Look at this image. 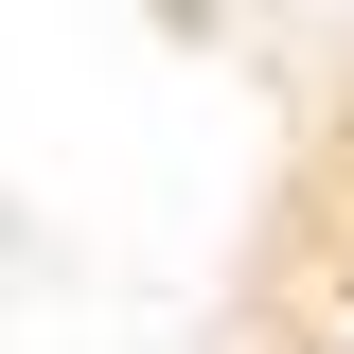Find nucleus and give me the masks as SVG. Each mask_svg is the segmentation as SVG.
<instances>
[{
	"label": "nucleus",
	"instance_id": "nucleus-1",
	"mask_svg": "<svg viewBox=\"0 0 354 354\" xmlns=\"http://www.w3.org/2000/svg\"><path fill=\"white\" fill-rule=\"evenodd\" d=\"M337 354H354V319H337Z\"/></svg>",
	"mask_w": 354,
	"mask_h": 354
}]
</instances>
